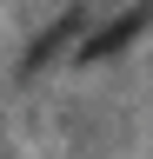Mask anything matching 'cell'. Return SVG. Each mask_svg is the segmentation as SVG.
<instances>
[{"mask_svg": "<svg viewBox=\"0 0 153 159\" xmlns=\"http://www.w3.org/2000/svg\"><path fill=\"white\" fill-rule=\"evenodd\" d=\"M146 20H153V7H133V13H120V20H113V27H107L100 40H87V60H100V53H120L127 40L146 27Z\"/></svg>", "mask_w": 153, "mask_h": 159, "instance_id": "obj_1", "label": "cell"}]
</instances>
